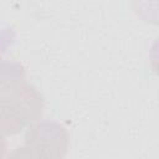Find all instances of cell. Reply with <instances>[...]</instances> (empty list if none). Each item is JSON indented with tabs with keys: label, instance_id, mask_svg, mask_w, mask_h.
<instances>
[{
	"label": "cell",
	"instance_id": "6da1fadb",
	"mask_svg": "<svg viewBox=\"0 0 159 159\" xmlns=\"http://www.w3.org/2000/svg\"><path fill=\"white\" fill-rule=\"evenodd\" d=\"M43 111V97L40 91L24 81L0 92V133L14 135L36 122Z\"/></svg>",
	"mask_w": 159,
	"mask_h": 159
},
{
	"label": "cell",
	"instance_id": "7a4b0ae2",
	"mask_svg": "<svg viewBox=\"0 0 159 159\" xmlns=\"http://www.w3.org/2000/svg\"><path fill=\"white\" fill-rule=\"evenodd\" d=\"M70 143L67 129L53 120H40L27 125L24 144L12 154L14 158L61 159Z\"/></svg>",
	"mask_w": 159,
	"mask_h": 159
},
{
	"label": "cell",
	"instance_id": "3957f363",
	"mask_svg": "<svg viewBox=\"0 0 159 159\" xmlns=\"http://www.w3.org/2000/svg\"><path fill=\"white\" fill-rule=\"evenodd\" d=\"M25 81V68L21 63L0 56V92L10 89Z\"/></svg>",
	"mask_w": 159,
	"mask_h": 159
},
{
	"label": "cell",
	"instance_id": "277c9868",
	"mask_svg": "<svg viewBox=\"0 0 159 159\" xmlns=\"http://www.w3.org/2000/svg\"><path fill=\"white\" fill-rule=\"evenodd\" d=\"M5 153H6V140H5V135L0 133V158L5 157Z\"/></svg>",
	"mask_w": 159,
	"mask_h": 159
}]
</instances>
